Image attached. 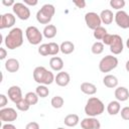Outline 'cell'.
Here are the masks:
<instances>
[{"label": "cell", "mask_w": 129, "mask_h": 129, "mask_svg": "<svg viewBox=\"0 0 129 129\" xmlns=\"http://www.w3.org/2000/svg\"><path fill=\"white\" fill-rule=\"evenodd\" d=\"M4 43L8 49H15L22 45L23 43V32L19 27L12 28L6 35Z\"/></svg>", "instance_id": "1"}, {"label": "cell", "mask_w": 129, "mask_h": 129, "mask_svg": "<svg viewBox=\"0 0 129 129\" xmlns=\"http://www.w3.org/2000/svg\"><path fill=\"white\" fill-rule=\"evenodd\" d=\"M105 110L103 102L97 97H91L88 99L85 106V113L89 117H96L101 115Z\"/></svg>", "instance_id": "2"}, {"label": "cell", "mask_w": 129, "mask_h": 129, "mask_svg": "<svg viewBox=\"0 0 129 129\" xmlns=\"http://www.w3.org/2000/svg\"><path fill=\"white\" fill-rule=\"evenodd\" d=\"M54 78L55 77L53 76V74L50 71L46 70L44 67H36L33 71V80L39 85H50L52 82H54Z\"/></svg>", "instance_id": "3"}, {"label": "cell", "mask_w": 129, "mask_h": 129, "mask_svg": "<svg viewBox=\"0 0 129 129\" xmlns=\"http://www.w3.org/2000/svg\"><path fill=\"white\" fill-rule=\"evenodd\" d=\"M55 8L52 4H44L36 13V20L41 24H47L51 21L54 15Z\"/></svg>", "instance_id": "4"}, {"label": "cell", "mask_w": 129, "mask_h": 129, "mask_svg": "<svg viewBox=\"0 0 129 129\" xmlns=\"http://www.w3.org/2000/svg\"><path fill=\"white\" fill-rule=\"evenodd\" d=\"M118 66V58L114 55H106L99 62V70L102 73H109Z\"/></svg>", "instance_id": "5"}, {"label": "cell", "mask_w": 129, "mask_h": 129, "mask_svg": "<svg viewBox=\"0 0 129 129\" xmlns=\"http://www.w3.org/2000/svg\"><path fill=\"white\" fill-rule=\"evenodd\" d=\"M25 35L26 38L28 40V42L32 45H37L40 43V41L42 40V32H40V30L36 27V26H28L25 30Z\"/></svg>", "instance_id": "6"}, {"label": "cell", "mask_w": 129, "mask_h": 129, "mask_svg": "<svg viewBox=\"0 0 129 129\" xmlns=\"http://www.w3.org/2000/svg\"><path fill=\"white\" fill-rule=\"evenodd\" d=\"M13 13L21 20H27L30 17V10L27 5H25L22 2H15V4L12 6Z\"/></svg>", "instance_id": "7"}, {"label": "cell", "mask_w": 129, "mask_h": 129, "mask_svg": "<svg viewBox=\"0 0 129 129\" xmlns=\"http://www.w3.org/2000/svg\"><path fill=\"white\" fill-rule=\"evenodd\" d=\"M85 22L90 29L95 30L96 28L101 26L102 20L100 15L97 14L96 12H87L85 14Z\"/></svg>", "instance_id": "8"}, {"label": "cell", "mask_w": 129, "mask_h": 129, "mask_svg": "<svg viewBox=\"0 0 129 129\" xmlns=\"http://www.w3.org/2000/svg\"><path fill=\"white\" fill-rule=\"evenodd\" d=\"M18 115L15 111V109L13 108H2L0 110V119L1 121L3 122H6V123H10V122H13L17 119Z\"/></svg>", "instance_id": "9"}, {"label": "cell", "mask_w": 129, "mask_h": 129, "mask_svg": "<svg viewBox=\"0 0 129 129\" xmlns=\"http://www.w3.org/2000/svg\"><path fill=\"white\" fill-rule=\"evenodd\" d=\"M114 19H115L116 24L119 27H121L123 29L129 28V15L124 10L117 11L115 16H114Z\"/></svg>", "instance_id": "10"}, {"label": "cell", "mask_w": 129, "mask_h": 129, "mask_svg": "<svg viewBox=\"0 0 129 129\" xmlns=\"http://www.w3.org/2000/svg\"><path fill=\"white\" fill-rule=\"evenodd\" d=\"M124 48V44H123V40L122 37L118 34H114L113 37V41L110 44V50L113 54H120L123 51Z\"/></svg>", "instance_id": "11"}, {"label": "cell", "mask_w": 129, "mask_h": 129, "mask_svg": "<svg viewBox=\"0 0 129 129\" xmlns=\"http://www.w3.org/2000/svg\"><path fill=\"white\" fill-rule=\"evenodd\" d=\"M15 16L12 13H4L0 16V29L12 27L15 24Z\"/></svg>", "instance_id": "12"}, {"label": "cell", "mask_w": 129, "mask_h": 129, "mask_svg": "<svg viewBox=\"0 0 129 129\" xmlns=\"http://www.w3.org/2000/svg\"><path fill=\"white\" fill-rule=\"evenodd\" d=\"M81 127L83 129H100V121L95 117H87L81 121Z\"/></svg>", "instance_id": "13"}, {"label": "cell", "mask_w": 129, "mask_h": 129, "mask_svg": "<svg viewBox=\"0 0 129 129\" xmlns=\"http://www.w3.org/2000/svg\"><path fill=\"white\" fill-rule=\"evenodd\" d=\"M7 94H8L9 99L13 103H17L18 101H20L23 98L22 97V91H21L20 87H18V86H11L8 89Z\"/></svg>", "instance_id": "14"}, {"label": "cell", "mask_w": 129, "mask_h": 129, "mask_svg": "<svg viewBox=\"0 0 129 129\" xmlns=\"http://www.w3.org/2000/svg\"><path fill=\"white\" fill-rule=\"evenodd\" d=\"M70 81H71V77H70L69 73L62 72V71L59 72L54 78V82L59 87H67L70 84Z\"/></svg>", "instance_id": "15"}, {"label": "cell", "mask_w": 129, "mask_h": 129, "mask_svg": "<svg viewBox=\"0 0 129 129\" xmlns=\"http://www.w3.org/2000/svg\"><path fill=\"white\" fill-rule=\"evenodd\" d=\"M115 98L119 102H125L129 99V92L125 87H118L115 90Z\"/></svg>", "instance_id": "16"}, {"label": "cell", "mask_w": 129, "mask_h": 129, "mask_svg": "<svg viewBox=\"0 0 129 129\" xmlns=\"http://www.w3.org/2000/svg\"><path fill=\"white\" fill-rule=\"evenodd\" d=\"M19 61L16 58H8L5 61V70L9 73H16L19 70Z\"/></svg>", "instance_id": "17"}, {"label": "cell", "mask_w": 129, "mask_h": 129, "mask_svg": "<svg viewBox=\"0 0 129 129\" xmlns=\"http://www.w3.org/2000/svg\"><path fill=\"white\" fill-rule=\"evenodd\" d=\"M49 67L51 68L52 71L55 72H61L63 68V61L60 57L58 56H53L49 59Z\"/></svg>", "instance_id": "18"}, {"label": "cell", "mask_w": 129, "mask_h": 129, "mask_svg": "<svg viewBox=\"0 0 129 129\" xmlns=\"http://www.w3.org/2000/svg\"><path fill=\"white\" fill-rule=\"evenodd\" d=\"M114 16H115V15L113 14V12H112L110 9L102 10L101 13H100V17H101L102 23H104V24H111V23L113 22Z\"/></svg>", "instance_id": "19"}, {"label": "cell", "mask_w": 129, "mask_h": 129, "mask_svg": "<svg viewBox=\"0 0 129 129\" xmlns=\"http://www.w3.org/2000/svg\"><path fill=\"white\" fill-rule=\"evenodd\" d=\"M103 84L107 88L114 89V88H116L118 86V79L113 75H107L103 79Z\"/></svg>", "instance_id": "20"}, {"label": "cell", "mask_w": 129, "mask_h": 129, "mask_svg": "<svg viewBox=\"0 0 129 129\" xmlns=\"http://www.w3.org/2000/svg\"><path fill=\"white\" fill-rule=\"evenodd\" d=\"M81 91L84 94L91 96V95H94V94L97 93V87L94 84H92V83L85 82V83H83L81 85Z\"/></svg>", "instance_id": "21"}, {"label": "cell", "mask_w": 129, "mask_h": 129, "mask_svg": "<svg viewBox=\"0 0 129 129\" xmlns=\"http://www.w3.org/2000/svg\"><path fill=\"white\" fill-rule=\"evenodd\" d=\"M79 121H80V118L77 114H69L64 117V125H67L68 127H75L79 124Z\"/></svg>", "instance_id": "22"}, {"label": "cell", "mask_w": 129, "mask_h": 129, "mask_svg": "<svg viewBox=\"0 0 129 129\" xmlns=\"http://www.w3.org/2000/svg\"><path fill=\"white\" fill-rule=\"evenodd\" d=\"M59 50L63 54H70L75 50V44L70 40L62 41L61 44L59 45Z\"/></svg>", "instance_id": "23"}, {"label": "cell", "mask_w": 129, "mask_h": 129, "mask_svg": "<svg viewBox=\"0 0 129 129\" xmlns=\"http://www.w3.org/2000/svg\"><path fill=\"white\" fill-rule=\"evenodd\" d=\"M121 110V106L119 101H111L108 106H107V112L109 113V115H117Z\"/></svg>", "instance_id": "24"}, {"label": "cell", "mask_w": 129, "mask_h": 129, "mask_svg": "<svg viewBox=\"0 0 129 129\" xmlns=\"http://www.w3.org/2000/svg\"><path fill=\"white\" fill-rule=\"evenodd\" d=\"M56 32H57L56 27L53 24H48V25H45V27L43 28L42 34L46 38H53L56 35Z\"/></svg>", "instance_id": "25"}, {"label": "cell", "mask_w": 129, "mask_h": 129, "mask_svg": "<svg viewBox=\"0 0 129 129\" xmlns=\"http://www.w3.org/2000/svg\"><path fill=\"white\" fill-rule=\"evenodd\" d=\"M107 33H108V32H107V29H106L105 27H103V26H100V27H98V28H96V29L94 30L93 35H94V37H95L97 40H102V39L104 38V36H105Z\"/></svg>", "instance_id": "26"}, {"label": "cell", "mask_w": 129, "mask_h": 129, "mask_svg": "<svg viewBox=\"0 0 129 129\" xmlns=\"http://www.w3.org/2000/svg\"><path fill=\"white\" fill-rule=\"evenodd\" d=\"M35 93L37 94L38 97H40V98H45V97L48 96L49 90H48V88H47L46 86H44V85H39V86L36 87Z\"/></svg>", "instance_id": "27"}, {"label": "cell", "mask_w": 129, "mask_h": 129, "mask_svg": "<svg viewBox=\"0 0 129 129\" xmlns=\"http://www.w3.org/2000/svg\"><path fill=\"white\" fill-rule=\"evenodd\" d=\"M91 51L94 54H101L104 51V43L101 41H96L93 43L91 47Z\"/></svg>", "instance_id": "28"}, {"label": "cell", "mask_w": 129, "mask_h": 129, "mask_svg": "<svg viewBox=\"0 0 129 129\" xmlns=\"http://www.w3.org/2000/svg\"><path fill=\"white\" fill-rule=\"evenodd\" d=\"M25 100L29 103V105L31 106V105H35V104H37V102H38V96H37V94L36 93H34V92H28L26 95H25Z\"/></svg>", "instance_id": "29"}, {"label": "cell", "mask_w": 129, "mask_h": 129, "mask_svg": "<svg viewBox=\"0 0 129 129\" xmlns=\"http://www.w3.org/2000/svg\"><path fill=\"white\" fill-rule=\"evenodd\" d=\"M63 103H64L63 98L60 97V96H54V97L51 99V101H50V104H51V106H52L54 109H59V108H61V107L63 106Z\"/></svg>", "instance_id": "30"}, {"label": "cell", "mask_w": 129, "mask_h": 129, "mask_svg": "<svg viewBox=\"0 0 129 129\" xmlns=\"http://www.w3.org/2000/svg\"><path fill=\"white\" fill-rule=\"evenodd\" d=\"M16 104V108L19 110V111H22V112H25V111H28L29 108H30V105L29 103L25 100V98H22L20 101H18Z\"/></svg>", "instance_id": "31"}, {"label": "cell", "mask_w": 129, "mask_h": 129, "mask_svg": "<svg viewBox=\"0 0 129 129\" xmlns=\"http://www.w3.org/2000/svg\"><path fill=\"white\" fill-rule=\"evenodd\" d=\"M110 6L113 8V9H116V10H121L122 8H124L125 6V1L124 0H111L110 1Z\"/></svg>", "instance_id": "32"}, {"label": "cell", "mask_w": 129, "mask_h": 129, "mask_svg": "<svg viewBox=\"0 0 129 129\" xmlns=\"http://www.w3.org/2000/svg\"><path fill=\"white\" fill-rule=\"evenodd\" d=\"M48 48H49V55H55L58 53L59 45L55 42H48Z\"/></svg>", "instance_id": "33"}, {"label": "cell", "mask_w": 129, "mask_h": 129, "mask_svg": "<svg viewBox=\"0 0 129 129\" xmlns=\"http://www.w3.org/2000/svg\"><path fill=\"white\" fill-rule=\"evenodd\" d=\"M38 53L42 56L49 55V48H48V43H42L38 47Z\"/></svg>", "instance_id": "34"}, {"label": "cell", "mask_w": 129, "mask_h": 129, "mask_svg": "<svg viewBox=\"0 0 129 129\" xmlns=\"http://www.w3.org/2000/svg\"><path fill=\"white\" fill-rule=\"evenodd\" d=\"M113 37H114V34L107 33V34L104 36V38L102 39V41H103L104 45H109V46H110V44H111V43H112V41H113Z\"/></svg>", "instance_id": "35"}, {"label": "cell", "mask_w": 129, "mask_h": 129, "mask_svg": "<svg viewBox=\"0 0 129 129\" xmlns=\"http://www.w3.org/2000/svg\"><path fill=\"white\" fill-rule=\"evenodd\" d=\"M121 117L122 119L129 121V106H126L121 109Z\"/></svg>", "instance_id": "36"}, {"label": "cell", "mask_w": 129, "mask_h": 129, "mask_svg": "<svg viewBox=\"0 0 129 129\" xmlns=\"http://www.w3.org/2000/svg\"><path fill=\"white\" fill-rule=\"evenodd\" d=\"M7 102H8L7 97H6L4 94H1V95H0V108H1V109H2V108H5V106L7 105Z\"/></svg>", "instance_id": "37"}, {"label": "cell", "mask_w": 129, "mask_h": 129, "mask_svg": "<svg viewBox=\"0 0 129 129\" xmlns=\"http://www.w3.org/2000/svg\"><path fill=\"white\" fill-rule=\"evenodd\" d=\"M25 129H39V124L37 122H29L28 124H26L25 126Z\"/></svg>", "instance_id": "38"}, {"label": "cell", "mask_w": 129, "mask_h": 129, "mask_svg": "<svg viewBox=\"0 0 129 129\" xmlns=\"http://www.w3.org/2000/svg\"><path fill=\"white\" fill-rule=\"evenodd\" d=\"M74 4L78 8H81V9H83V8L86 7V1L85 0H75L74 1Z\"/></svg>", "instance_id": "39"}, {"label": "cell", "mask_w": 129, "mask_h": 129, "mask_svg": "<svg viewBox=\"0 0 129 129\" xmlns=\"http://www.w3.org/2000/svg\"><path fill=\"white\" fill-rule=\"evenodd\" d=\"M23 3L28 6H35V5H37L38 1L37 0H23Z\"/></svg>", "instance_id": "40"}, {"label": "cell", "mask_w": 129, "mask_h": 129, "mask_svg": "<svg viewBox=\"0 0 129 129\" xmlns=\"http://www.w3.org/2000/svg\"><path fill=\"white\" fill-rule=\"evenodd\" d=\"M7 56V51L5 48L0 47V59H4Z\"/></svg>", "instance_id": "41"}, {"label": "cell", "mask_w": 129, "mask_h": 129, "mask_svg": "<svg viewBox=\"0 0 129 129\" xmlns=\"http://www.w3.org/2000/svg\"><path fill=\"white\" fill-rule=\"evenodd\" d=\"M2 4L5 6H13L15 2L13 0H2Z\"/></svg>", "instance_id": "42"}, {"label": "cell", "mask_w": 129, "mask_h": 129, "mask_svg": "<svg viewBox=\"0 0 129 129\" xmlns=\"http://www.w3.org/2000/svg\"><path fill=\"white\" fill-rule=\"evenodd\" d=\"M2 129H16V127L11 123H6L2 126Z\"/></svg>", "instance_id": "43"}, {"label": "cell", "mask_w": 129, "mask_h": 129, "mask_svg": "<svg viewBox=\"0 0 129 129\" xmlns=\"http://www.w3.org/2000/svg\"><path fill=\"white\" fill-rule=\"evenodd\" d=\"M125 69H126V71L129 73V60H127V61H126V64H125Z\"/></svg>", "instance_id": "44"}, {"label": "cell", "mask_w": 129, "mask_h": 129, "mask_svg": "<svg viewBox=\"0 0 129 129\" xmlns=\"http://www.w3.org/2000/svg\"><path fill=\"white\" fill-rule=\"evenodd\" d=\"M126 46L129 48V37H128V39H127V41H126Z\"/></svg>", "instance_id": "45"}, {"label": "cell", "mask_w": 129, "mask_h": 129, "mask_svg": "<svg viewBox=\"0 0 129 129\" xmlns=\"http://www.w3.org/2000/svg\"><path fill=\"white\" fill-rule=\"evenodd\" d=\"M56 129H66V128H62V127H58V128H56Z\"/></svg>", "instance_id": "46"}]
</instances>
